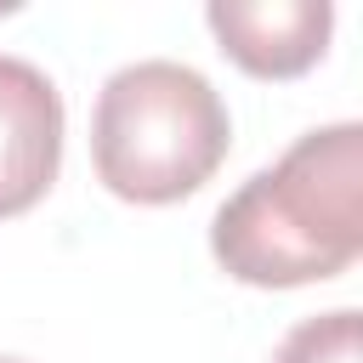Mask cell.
<instances>
[{
    "instance_id": "6",
    "label": "cell",
    "mask_w": 363,
    "mask_h": 363,
    "mask_svg": "<svg viewBox=\"0 0 363 363\" xmlns=\"http://www.w3.org/2000/svg\"><path fill=\"white\" fill-rule=\"evenodd\" d=\"M0 363H11V357H0Z\"/></svg>"
},
{
    "instance_id": "1",
    "label": "cell",
    "mask_w": 363,
    "mask_h": 363,
    "mask_svg": "<svg viewBox=\"0 0 363 363\" xmlns=\"http://www.w3.org/2000/svg\"><path fill=\"white\" fill-rule=\"evenodd\" d=\"M216 261L255 289H295L346 272L363 250V130H306L255 170L210 221Z\"/></svg>"
},
{
    "instance_id": "4",
    "label": "cell",
    "mask_w": 363,
    "mask_h": 363,
    "mask_svg": "<svg viewBox=\"0 0 363 363\" xmlns=\"http://www.w3.org/2000/svg\"><path fill=\"white\" fill-rule=\"evenodd\" d=\"M210 28L221 51L255 79H295L329 45V0H216Z\"/></svg>"
},
{
    "instance_id": "2",
    "label": "cell",
    "mask_w": 363,
    "mask_h": 363,
    "mask_svg": "<svg viewBox=\"0 0 363 363\" xmlns=\"http://www.w3.org/2000/svg\"><path fill=\"white\" fill-rule=\"evenodd\" d=\"M233 119L216 85L170 57L119 68L91 108V164L130 204H176L227 159Z\"/></svg>"
},
{
    "instance_id": "3",
    "label": "cell",
    "mask_w": 363,
    "mask_h": 363,
    "mask_svg": "<svg viewBox=\"0 0 363 363\" xmlns=\"http://www.w3.org/2000/svg\"><path fill=\"white\" fill-rule=\"evenodd\" d=\"M62 164V96L57 85L0 51V216H23L45 199Z\"/></svg>"
},
{
    "instance_id": "5",
    "label": "cell",
    "mask_w": 363,
    "mask_h": 363,
    "mask_svg": "<svg viewBox=\"0 0 363 363\" xmlns=\"http://www.w3.org/2000/svg\"><path fill=\"white\" fill-rule=\"evenodd\" d=\"M272 363H363V323H357V312L352 306H335L323 318L295 323L278 340Z\"/></svg>"
}]
</instances>
